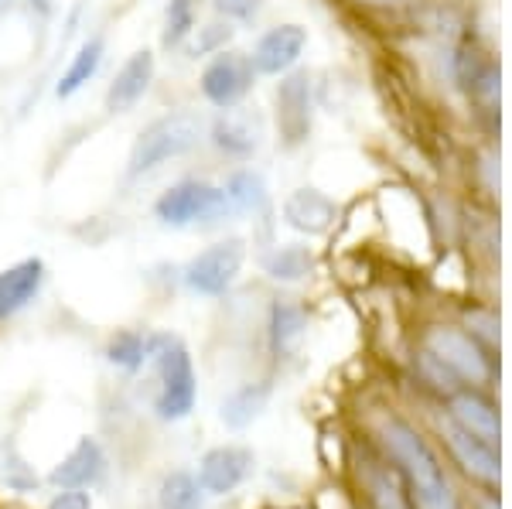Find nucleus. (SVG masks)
Wrapping results in <instances>:
<instances>
[{
  "label": "nucleus",
  "instance_id": "obj_20",
  "mask_svg": "<svg viewBox=\"0 0 512 509\" xmlns=\"http://www.w3.org/2000/svg\"><path fill=\"white\" fill-rule=\"evenodd\" d=\"M103 59H106V38L103 35H89L76 48V55L69 59V65L62 69L59 82H55V96H59V100H72V96H79L82 89H86L89 82L99 76Z\"/></svg>",
  "mask_w": 512,
  "mask_h": 509
},
{
  "label": "nucleus",
  "instance_id": "obj_5",
  "mask_svg": "<svg viewBox=\"0 0 512 509\" xmlns=\"http://www.w3.org/2000/svg\"><path fill=\"white\" fill-rule=\"evenodd\" d=\"M451 79L458 86V93L472 103V110L482 120H489V127L499 123V62L492 59V52H485L478 41H458L451 48Z\"/></svg>",
  "mask_w": 512,
  "mask_h": 509
},
{
  "label": "nucleus",
  "instance_id": "obj_33",
  "mask_svg": "<svg viewBox=\"0 0 512 509\" xmlns=\"http://www.w3.org/2000/svg\"><path fill=\"white\" fill-rule=\"evenodd\" d=\"M342 4H349L352 11H359V14H373V18H383V14L407 11L414 0H342Z\"/></svg>",
  "mask_w": 512,
  "mask_h": 509
},
{
  "label": "nucleus",
  "instance_id": "obj_25",
  "mask_svg": "<svg viewBox=\"0 0 512 509\" xmlns=\"http://www.w3.org/2000/svg\"><path fill=\"white\" fill-rule=\"evenodd\" d=\"M147 342H151V332H140V328H120L117 335H110L106 342V359H110L117 369H127L134 373L147 363Z\"/></svg>",
  "mask_w": 512,
  "mask_h": 509
},
{
  "label": "nucleus",
  "instance_id": "obj_8",
  "mask_svg": "<svg viewBox=\"0 0 512 509\" xmlns=\"http://www.w3.org/2000/svg\"><path fill=\"white\" fill-rule=\"evenodd\" d=\"M256 69L250 62V52L243 48H222V52L209 55L198 72V93L212 110H233L243 106L256 89Z\"/></svg>",
  "mask_w": 512,
  "mask_h": 509
},
{
  "label": "nucleus",
  "instance_id": "obj_12",
  "mask_svg": "<svg viewBox=\"0 0 512 509\" xmlns=\"http://www.w3.org/2000/svg\"><path fill=\"white\" fill-rule=\"evenodd\" d=\"M338 216H342V205L315 185H297L280 202V223L308 240L332 233Z\"/></svg>",
  "mask_w": 512,
  "mask_h": 509
},
{
  "label": "nucleus",
  "instance_id": "obj_27",
  "mask_svg": "<svg viewBox=\"0 0 512 509\" xmlns=\"http://www.w3.org/2000/svg\"><path fill=\"white\" fill-rule=\"evenodd\" d=\"M205 492L192 472H171L158 489L161 509H202Z\"/></svg>",
  "mask_w": 512,
  "mask_h": 509
},
{
  "label": "nucleus",
  "instance_id": "obj_28",
  "mask_svg": "<svg viewBox=\"0 0 512 509\" xmlns=\"http://www.w3.org/2000/svg\"><path fill=\"white\" fill-rule=\"evenodd\" d=\"M236 38V28L219 18H212L209 24H198L195 35L188 38V52H192V59H209V55L222 52V48H229Z\"/></svg>",
  "mask_w": 512,
  "mask_h": 509
},
{
  "label": "nucleus",
  "instance_id": "obj_30",
  "mask_svg": "<svg viewBox=\"0 0 512 509\" xmlns=\"http://www.w3.org/2000/svg\"><path fill=\"white\" fill-rule=\"evenodd\" d=\"M366 486H369V496H373L376 509H410L407 496H403V489H400V482H396L393 472L373 469L366 479Z\"/></svg>",
  "mask_w": 512,
  "mask_h": 509
},
{
  "label": "nucleus",
  "instance_id": "obj_10",
  "mask_svg": "<svg viewBox=\"0 0 512 509\" xmlns=\"http://www.w3.org/2000/svg\"><path fill=\"white\" fill-rule=\"evenodd\" d=\"M263 120L256 117L250 106H233V110H216V117L205 123V141L219 158L233 164H250L263 147Z\"/></svg>",
  "mask_w": 512,
  "mask_h": 509
},
{
  "label": "nucleus",
  "instance_id": "obj_31",
  "mask_svg": "<svg viewBox=\"0 0 512 509\" xmlns=\"http://www.w3.org/2000/svg\"><path fill=\"white\" fill-rule=\"evenodd\" d=\"M472 171H475V188H478V192H485V195L499 192V151H495L492 144H485L482 151L475 154Z\"/></svg>",
  "mask_w": 512,
  "mask_h": 509
},
{
  "label": "nucleus",
  "instance_id": "obj_14",
  "mask_svg": "<svg viewBox=\"0 0 512 509\" xmlns=\"http://www.w3.org/2000/svg\"><path fill=\"white\" fill-rule=\"evenodd\" d=\"M253 451L243 448V445H222V448H212L202 455L198 462V486H202L205 496H226L243 486L253 472Z\"/></svg>",
  "mask_w": 512,
  "mask_h": 509
},
{
  "label": "nucleus",
  "instance_id": "obj_18",
  "mask_svg": "<svg viewBox=\"0 0 512 509\" xmlns=\"http://www.w3.org/2000/svg\"><path fill=\"white\" fill-rule=\"evenodd\" d=\"M233 216H263L270 209V185L267 175L253 164H233V171L222 182Z\"/></svg>",
  "mask_w": 512,
  "mask_h": 509
},
{
  "label": "nucleus",
  "instance_id": "obj_22",
  "mask_svg": "<svg viewBox=\"0 0 512 509\" xmlns=\"http://www.w3.org/2000/svg\"><path fill=\"white\" fill-rule=\"evenodd\" d=\"M260 267L274 284H301L315 270V253L308 243H277L260 257Z\"/></svg>",
  "mask_w": 512,
  "mask_h": 509
},
{
  "label": "nucleus",
  "instance_id": "obj_11",
  "mask_svg": "<svg viewBox=\"0 0 512 509\" xmlns=\"http://www.w3.org/2000/svg\"><path fill=\"white\" fill-rule=\"evenodd\" d=\"M311 45V35L304 24L284 21V24H270L267 31H260V38L250 48V62L260 79H280L287 72L301 69V59Z\"/></svg>",
  "mask_w": 512,
  "mask_h": 509
},
{
  "label": "nucleus",
  "instance_id": "obj_6",
  "mask_svg": "<svg viewBox=\"0 0 512 509\" xmlns=\"http://www.w3.org/2000/svg\"><path fill=\"white\" fill-rule=\"evenodd\" d=\"M420 349L431 352L437 363L448 369L458 383L482 387V383L492 380L489 349H485L465 325H431V328H424Z\"/></svg>",
  "mask_w": 512,
  "mask_h": 509
},
{
  "label": "nucleus",
  "instance_id": "obj_32",
  "mask_svg": "<svg viewBox=\"0 0 512 509\" xmlns=\"http://www.w3.org/2000/svg\"><path fill=\"white\" fill-rule=\"evenodd\" d=\"M465 328L468 332L475 335L478 342H482L485 349H495L499 346V315L495 311H485V308H478V311H472V315L465 318Z\"/></svg>",
  "mask_w": 512,
  "mask_h": 509
},
{
  "label": "nucleus",
  "instance_id": "obj_26",
  "mask_svg": "<svg viewBox=\"0 0 512 509\" xmlns=\"http://www.w3.org/2000/svg\"><path fill=\"white\" fill-rule=\"evenodd\" d=\"M0 482H4L11 492H35L41 486L38 472L28 465V458L21 455V448L14 441H4L0 445Z\"/></svg>",
  "mask_w": 512,
  "mask_h": 509
},
{
  "label": "nucleus",
  "instance_id": "obj_1",
  "mask_svg": "<svg viewBox=\"0 0 512 509\" xmlns=\"http://www.w3.org/2000/svg\"><path fill=\"white\" fill-rule=\"evenodd\" d=\"M379 438H383L393 465L400 469L403 482H407V496L414 509H458L448 475L441 472V465H437L434 451L427 448V441L407 421L383 417Z\"/></svg>",
  "mask_w": 512,
  "mask_h": 509
},
{
  "label": "nucleus",
  "instance_id": "obj_34",
  "mask_svg": "<svg viewBox=\"0 0 512 509\" xmlns=\"http://www.w3.org/2000/svg\"><path fill=\"white\" fill-rule=\"evenodd\" d=\"M48 509H93V499H89V492H82V489H62L52 496Z\"/></svg>",
  "mask_w": 512,
  "mask_h": 509
},
{
  "label": "nucleus",
  "instance_id": "obj_21",
  "mask_svg": "<svg viewBox=\"0 0 512 509\" xmlns=\"http://www.w3.org/2000/svg\"><path fill=\"white\" fill-rule=\"evenodd\" d=\"M308 335V311L294 298H277L267 315V339L277 356H291Z\"/></svg>",
  "mask_w": 512,
  "mask_h": 509
},
{
  "label": "nucleus",
  "instance_id": "obj_13",
  "mask_svg": "<svg viewBox=\"0 0 512 509\" xmlns=\"http://www.w3.org/2000/svg\"><path fill=\"white\" fill-rule=\"evenodd\" d=\"M154 76H158V59L151 48H137L130 52L117 72H113L110 86H106L103 106L106 113H130L137 110V103L151 93Z\"/></svg>",
  "mask_w": 512,
  "mask_h": 509
},
{
  "label": "nucleus",
  "instance_id": "obj_7",
  "mask_svg": "<svg viewBox=\"0 0 512 509\" xmlns=\"http://www.w3.org/2000/svg\"><path fill=\"white\" fill-rule=\"evenodd\" d=\"M315 79L294 69L277 79L274 89V130L284 151H301L315 134Z\"/></svg>",
  "mask_w": 512,
  "mask_h": 509
},
{
  "label": "nucleus",
  "instance_id": "obj_3",
  "mask_svg": "<svg viewBox=\"0 0 512 509\" xmlns=\"http://www.w3.org/2000/svg\"><path fill=\"white\" fill-rule=\"evenodd\" d=\"M147 363L158 373V393H154V414L161 421H185L195 410V366L185 342L171 332H151L147 342Z\"/></svg>",
  "mask_w": 512,
  "mask_h": 509
},
{
  "label": "nucleus",
  "instance_id": "obj_2",
  "mask_svg": "<svg viewBox=\"0 0 512 509\" xmlns=\"http://www.w3.org/2000/svg\"><path fill=\"white\" fill-rule=\"evenodd\" d=\"M205 120L198 110H168L161 117H154L144 130L137 134L134 147L127 154V178H147L154 171H161L164 164L181 161L188 154H195L205 144Z\"/></svg>",
  "mask_w": 512,
  "mask_h": 509
},
{
  "label": "nucleus",
  "instance_id": "obj_35",
  "mask_svg": "<svg viewBox=\"0 0 512 509\" xmlns=\"http://www.w3.org/2000/svg\"><path fill=\"white\" fill-rule=\"evenodd\" d=\"M0 4H4V0H0ZM31 4H38L41 11H48V0H31Z\"/></svg>",
  "mask_w": 512,
  "mask_h": 509
},
{
  "label": "nucleus",
  "instance_id": "obj_16",
  "mask_svg": "<svg viewBox=\"0 0 512 509\" xmlns=\"http://www.w3.org/2000/svg\"><path fill=\"white\" fill-rule=\"evenodd\" d=\"M103 472H106V455H103V448H99V441L79 438L69 455L55 465L48 479L59 489H89L103 479Z\"/></svg>",
  "mask_w": 512,
  "mask_h": 509
},
{
  "label": "nucleus",
  "instance_id": "obj_4",
  "mask_svg": "<svg viewBox=\"0 0 512 509\" xmlns=\"http://www.w3.org/2000/svg\"><path fill=\"white\" fill-rule=\"evenodd\" d=\"M154 219L164 229H205L233 216L222 185L209 178H181L154 199Z\"/></svg>",
  "mask_w": 512,
  "mask_h": 509
},
{
  "label": "nucleus",
  "instance_id": "obj_19",
  "mask_svg": "<svg viewBox=\"0 0 512 509\" xmlns=\"http://www.w3.org/2000/svg\"><path fill=\"white\" fill-rule=\"evenodd\" d=\"M448 421L458 424L461 431L475 434V438L489 441V445H499V410H495L482 393L475 390H454L451 393V417Z\"/></svg>",
  "mask_w": 512,
  "mask_h": 509
},
{
  "label": "nucleus",
  "instance_id": "obj_9",
  "mask_svg": "<svg viewBox=\"0 0 512 509\" xmlns=\"http://www.w3.org/2000/svg\"><path fill=\"white\" fill-rule=\"evenodd\" d=\"M246 264V240L239 236H226V240L209 243L205 250H198L192 260L181 270V281L198 298H222L233 291Z\"/></svg>",
  "mask_w": 512,
  "mask_h": 509
},
{
  "label": "nucleus",
  "instance_id": "obj_15",
  "mask_svg": "<svg viewBox=\"0 0 512 509\" xmlns=\"http://www.w3.org/2000/svg\"><path fill=\"white\" fill-rule=\"evenodd\" d=\"M48 277V267L41 257H24L18 264L0 270V325L21 315L24 308L41 294Z\"/></svg>",
  "mask_w": 512,
  "mask_h": 509
},
{
  "label": "nucleus",
  "instance_id": "obj_24",
  "mask_svg": "<svg viewBox=\"0 0 512 509\" xmlns=\"http://www.w3.org/2000/svg\"><path fill=\"white\" fill-rule=\"evenodd\" d=\"M205 0H168L164 4V28H161V48L175 52V48H185L188 38L195 35L198 28V14H202Z\"/></svg>",
  "mask_w": 512,
  "mask_h": 509
},
{
  "label": "nucleus",
  "instance_id": "obj_23",
  "mask_svg": "<svg viewBox=\"0 0 512 509\" xmlns=\"http://www.w3.org/2000/svg\"><path fill=\"white\" fill-rule=\"evenodd\" d=\"M270 404V383L260 380V383H243V387H236L233 393H229L226 400H222V424L233 431H243L246 424H253L256 417L267 410Z\"/></svg>",
  "mask_w": 512,
  "mask_h": 509
},
{
  "label": "nucleus",
  "instance_id": "obj_29",
  "mask_svg": "<svg viewBox=\"0 0 512 509\" xmlns=\"http://www.w3.org/2000/svg\"><path fill=\"white\" fill-rule=\"evenodd\" d=\"M212 18L233 24V28H250L267 11V0H209Z\"/></svg>",
  "mask_w": 512,
  "mask_h": 509
},
{
  "label": "nucleus",
  "instance_id": "obj_17",
  "mask_svg": "<svg viewBox=\"0 0 512 509\" xmlns=\"http://www.w3.org/2000/svg\"><path fill=\"white\" fill-rule=\"evenodd\" d=\"M441 431H444V438H448L451 455L461 462V469L468 475H475V479L489 482V486L499 482V455H495V445L475 438V434H468V431H461L454 421H444Z\"/></svg>",
  "mask_w": 512,
  "mask_h": 509
}]
</instances>
